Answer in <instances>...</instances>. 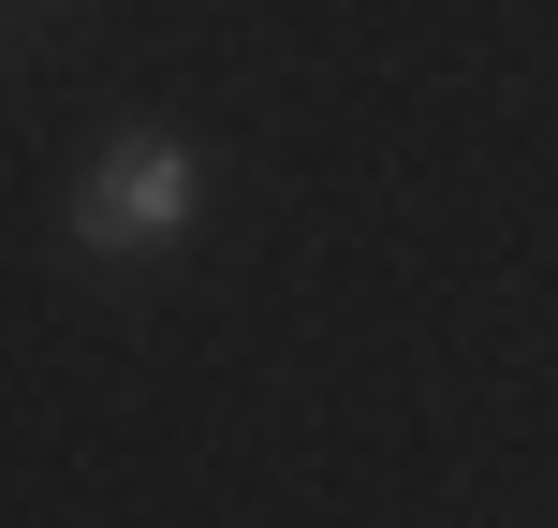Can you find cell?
Returning a JSON list of instances; mask_svg holds the SVG:
<instances>
[{
  "label": "cell",
  "mask_w": 558,
  "mask_h": 528,
  "mask_svg": "<svg viewBox=\"0 0 558 528\" xmlns=\"http://www.w3.org/2000/svg\"><path fill=\"white\" fill-rule=\"evenodd\" d=\"M192 206H206V162L177 133H104L88 176H74V250L88 265H162L192 235Z\"/></svg>",
  "instance_id": "6da1fadb"
}]
</instances>
